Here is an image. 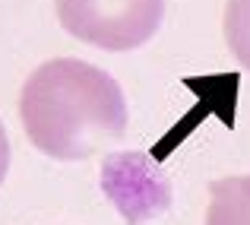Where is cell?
<instances>
[{
  "instance_id": "2",
  "label": "cell",
  "mask_w": 250,
  "mask_h": 225,
  "mask_svg": "<svg viewBox=\"0 0 250 225\" xmlns=\"http://www.w3.org/2000/svg\"><path fill=\"white\" fill-rule=\"evenodd\" d=\"M73 38L102 51L143 48L165 19V0H54Z\"/></svg>"
},
{
  "instance_id": "3",
  "label": "cell",
  "mask_w": 250,
  "mask_h": 225,
  "mask_svg": "<svg viewBox=\"0 0 250 225\" xmlns=\"http://www.w3.org/2000/svg\"><path fill=\"white\" fill-rule=\"evenodd\" d=\"M162 171L149 165L146 156L140 152H117L104 162V175H102V187L114 197V203L121 206V213L130 222H143L146 216L165 213L171 194L165 178H159Z\"/></svg>"
},
{
  "instance_id": "1",
  "label": "cell",
  "mask_w": 250,
  "mask_h": 225,
  "mask_svg": "<svg viewBox=\"0 0 250 225\" xmlns=\"http://www.w3.org/2000/svg\"><path fill=\"white\" fill-rule=\"evenodd\" d=\"M19 117L38 152L80 162L124 140L127 98L117 79L102 67L76 57H54L22 83Z\"/></svg>"
},
{
  "instance_id": "6",
  "label": "cell",
  "mask_w": 250,
  "mask_h": 225,
  "mask_svg": "<svg viewBox=\"0 0 250 225\" xmlns=\"http://www.w3.org/2000/svg\"><path fill=\"white\" fill-rule=\"evenodd\" d=\"M6 171H10V140H6V130L0 124V184H3Z\"/></svg>"
},
{
  "instance_id": "4",
  "label": "cell",
  "mask_w": 250,
  "mask_h": 225,
  "mask_svg": "<svg viewBox=\"0 0 250 225\" xmlns=\"http://www.w3.org/2000/svg\"><path fill=\"white\" fill-rule=\"evenodd\" d=\"M206 225H250V175H231L209 184Z\"/></svg>"
},
{
  "instance_id": "5",
  "label": "cell",
  "mask_w": 250,
  "mask_h": 225,
  "mask_svg": "<svg viewBox=\"0 0 250 225\" xmlns=\"http://www.w3.org/2000/svg\"><path fill=\"white\" fill-rule=\"evenodd\" d=\"M225 42L234 61L250 73V0H228L225 3Z\"/></svg>"
}]
</instances>
